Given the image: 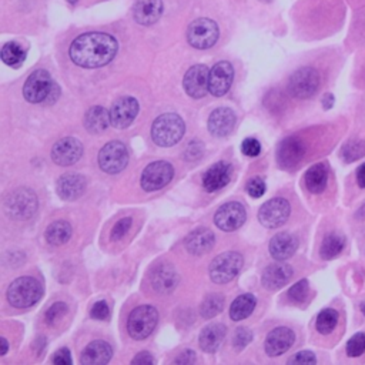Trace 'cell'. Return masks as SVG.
Segmentation results:
<instances>
[{
    "instance_id": "6da1fadb",
    "label": "cell",
    "mask_w": 365,
    "mask_h": 365,
    "mask_svg": "<svg viewBox=\"0 0 365 365\" xmlns=\"http://www.w3.org/2000/svg\"><path fill=\"white\" fill-rule=\"evenodd\" d=\"M117 49V40L107 33H84L72 43L70 59L80 67H101L114 59Z\"/></svg>"
},
{
    "instance_id": "7a4b0ae2",
    "label": "cell",
    "mask_w": 365,
    "mask_h": 365,
    "mask_svg": "<svg viewBox=\"0 0 365 365\" xmlns=\"http://www.w3.org/2000/svg\"><path fill=\"white\" fill-rule=\"evenodd\" d=\"M186 132L183 118L176 113H166L157 117L152 128V137L157 146L170 147L177 145Z\"/></svg>"
},
{
    "instance_id": "3957f363",
    "label": "cell",
    "mask_w": 365,
    "mask_h": 365,
    "mask_svg": "<svg viewBox=\"0 0 365 365\" xmlns=\"http://www.w3.org/2000/svg\"><path fill=\"white\" fill-rule=\"evenodd\" d=\"M43 296L42 284L33 277H21L15 280L8 290V300L16 308L35 305Z\"/></svg>"
},
{
    "instance_id": "277c9868",
    "label": "cell",
    "mask_w": 365,
    "mask_h": 365,
    "mask_svg": "<svg viewBox=\"0 0 365 365\" xmlns=\"http://www.w3.org/2000/svg\"><path fill=\"white\" fill-rule=\"evenodd\" d=\"M38 210V197L30 189H18L5 200V211L15 220H28Z\"/></svg>"
},
{
    "instance_id": "5b68a950",
    "label": "cell",
    "mask_w": 365,
    "mask_h": 365,
    "mask_svg": "<svg viewBox=\"0 0 365 365\" xmlns=\"http://www.w3.org/2000/svg\"><path fill=\"white\" fill-rule=\"evenodd\" d=\"M159 313L152 305H140L135 308L128 321V331L135 339L147 338L156 328Z\"/></svg>"
},
{
    "instance_id": "8992f818",
    "label": "cell",
    "mask_w": 365,
    "mask_h": 365,
    "mask_svg": "<svg viewBox=\"0 0 365 365\" xmlns=\"http://www.w3.org/2000/svg\"><path fill=\"white\" fill-rule=\"evenodd\" d=\"M242 266L241 254L227 252L217 256L210 264V277L215 284H227L235 279Z\"/></svg>"
},
{
    "instance_id": "52a82bcc",
    "label": "cell",
    "mask_w": 365,
    "mask_h": 365,
    "mask_svg": "<svg viewBox=\"0 0 365 365\" xmlns=\"http://www.w3.org/2000/svg\"><path fill=\"white\" fill-rule=\"evenodd\" d=\"M129 163V152L121 142L107 143L99 153V166L104 173L117 174Z\"/></svg>"
},
{
    "instance_id": "ba28073f",
    "label": "cell",
    "mask_w": 365,
    "mask_h": 365,
    "mask_svg": "<svg viewBox=\"0 0 365 365\" xmlns=\"http://www.w3.org/2000/svg\"><path fill=\"white\" fill-rule=\"evenodd\" d=\"M218 26L215 22L201 18L194 21L187 30L189 43L200 50L213 47L218 40Z\"/></svg>"
},
{
    "instance_id": "9c48e42d",
    "label": "cell",
    "mask_w": 365,
    "mask_h": 365,
    "mask_svg": "<svg viewBox=\"0 0 365 365\" xmlns=\"http://www.w3.org/2000/svg\"><path fill=\"white\" fill-rule=\"evenodd\" d=\"M320 74L313 67H303L297 70L288 82V91L297 99H310L320 87Z\"/></svg>"
},
{
    "instance_id": "30bf717a",
    "label": "cell",
    "mask_w": 365,
    "mask_h": 365,
    "mask_svg": "<svg viewBox=\"0 0 365 365\" xmlns=\"http://www.w3.org/2000/svg\"><path fill=\"white\" fill-rule=\"evenodd\" d=\"M174 176V169L167 162H155L149 164L142 174V187L146 191H156L167 186Z\"/></svg>"
},
{
    "instance_id": "8fae6325",
    "label": "cell",
    "mask_w": 365,
    "mask_h": 365,
    "mask_svg": "<svg viewBox=\"0 0 365 365\" xmlns=\"http://www.w3.org/2000/svg\"><path fill=\"white\" fill-rule=\"evenodd\" d=\"M53 83L55 82L52 80L49 72L36 70L28 77L23 87V96L30 103L46 101L53 87Z\"/></svg>"
},
{
    "instance_id": "7c38bea8",
    "label": "cell",
    "mask_w": 365,
    "mask_h": 365,
    "mask_svg": "<svg viewBox=\"0 0 365 365\" xmlns=\"http://www.w3.org/2000/svg\"><path fill=\"white\" fill-rule=\"evenodd\" d=\"M139 114V101L135 97H121L110 108L111 126L116 129L129 128Z\"/></svg>"
},
{
    "instance_id": "4fadbf2b",
    "label": "cell",
    "mask_w": 365,
    "mask_h": 365,
    "mask_svg": "<svg viewBox=\"0 0 365 365\" xmlns=\"http://www.w3.org/2000/svg\"><path fill=\"white\" fill-rule=\"evenodd\" d=\"M290 213L291 207L286 198H273L263 204L259 211V220L267 228H277L288 220Z\"/></svg>"
},
{
    "instance_id": "5bb4252c",
    "label": "cell",
    "mask_w": 365,
    "mask_h": 365,
    "mask_svg": "<svg viewBox=\"0 0 365 365\" xmlns=\"http://www.w3.org/2000/svg\"><path fill=\"white\" fill-rule=\"evenodd\" d=\"M246 217V208L242 207V204L231 201L217 210L214 215V223L223 231H234L245 224Z\"/></svg>"
},
{
    "instance_id": "9a60e30c",
    "label": "cell",
    "mask_w": 365,
    "mask_h": 365,
    "mask_svg": "<svg viewBox=\"0 0 365 365\" xmlns=\"http://www.w3.org/2000/svg\"><path fill=\"white\" fill-rule=\"evenodd\" d=\"M83 155V145L74 137H64L59 140L52 149V160L63 167L73 166Z\"/></svg>"
},
{
    "instance_id": "2e32d148",
    "label": "cell",
    "mask_w": 365,
    "mask_h": 365,
    "mask_svg": "<svg viewBox=\"0 0 365 365\" xmlns=\"http://www.w3.org/2000/svg\"><path fill=\"white\" fill-rule=\"evenodd\" d=\"M208 80H210V72H208L207 66L196 64L186 73L183 86H184L186 93L190 97L201 99L207 94V91H210Z\"/></svg>"
},
{
    "instance_id": "e0dca14e",
    "label": "cell",
    "mask_w": 365,
    "mask_h": 365,
    "mask_svg": "<svg viewBox=\"0 0 365 365\" xmlns=\"http://www.w3.org/2000/svg\"><path fill=\"white\" fill-rule=\"evenodd\" d=\"M305 156V146L297 137L283 140L277 150V162L281 169H294Z\"/></svg>"
},
{
    "instance_id": "ac0fdd59",
    "label": "cell",
    "mask_w": 365,
    "mask_h": 365,
    "mask_svg": "<svg viewBox=\"0 0 365 365\" xmlns=\"http://www.w3.org/2000/svg\"><path fill=\"white\" fill-rule=\"evenodd\" d=\"M234 79V69L228 62H218L210 70V80H208V90L213 96L221 97L228 93L231 83Z\"/></svg>"
},
{
    "instance_id": "d6986e66",
    "label": "cell",
    "mask_w": 365,
    "mask_h": 365,
    "mask_svg": "<svg viewBox=\"0 0 365 365\" xmlns=\"http://www.w3.org/2000/svg\"><path fill=\"white\" fill-rule=\"evenodd\" d=\"M296 341V334L287 327L273 330L266 339V352L270 356H279L287 352Z\"/></svg>"
},
{
    "instance_id": "ffe728a7",
    "label": "cell",
    "mask_w": 365,
    "mask_h": 365,
    "mask_svg": "<svg viewBox=\"0 0 365 365\" xmlns=\"http://www.w3.org/2000/svg\"><path fill=\"white\" fill-rule=\"evenodd\" d=\"M235 125V114L228 107L215 108L208 118V130L215 137H225Z\"/></svg>"
},
{
    "instance_id": "44dd1931",
    "label": "cell",
    "mask_w": 365,
    "mask_h": 365,
    "mask_svg": "<svg viewBox=\"0 0 365 365\" xmlns=\"http://www.w3.org/2000/svg\"><path fill=\"white\" fill-rule=\"evenodd\" d=\"M163 13L162 0H137L133 6V18L142 26L155 25Z\"/></svg>"
},
{
    "instance_id": "7402d4cb",
    "label": "cell",
    "mask_w": 365,
    "mask_h": 365,
    "mask_svg": "<svg viewBox=\"0 0 365 365\" xmlns=\"http://www.w3.org/2000/svg\"><path fill=\"white\" fill-rule=\"evenodd\" d=\"M298 249V240L290 232H279L270 242V253L279 262L288 260Z\"/></svg>"
},
{
    "instance_id": "603a6c76",
    "label": "cell",
    "mask_w": 365,
    "mask_h": 365,
    "mask_svg": "<svg viewBox=\"0 0 365 365\" xmlns=\"http://www.w3.org/2000/svg\"><path fill=\"white\" fill-rule=\"evenodd\" d=\"M150 281H152L153 288L157 293L169 294L176 288V286L179 283V274L176 273L173 266L162 264L153 270Z\"/></svg>"
},
{
    "instance_id": "cb8c5ba5",
    "label": "cell",
    "mask_w": 365,
    "mask_h": 365,
    "mask_svg": "<svg viewBox=\"0 0 365 365\" xmlns=\"http://www.w3.org/2000/svg\"><path fill=\"white\" fill-rule=\"evenodd\" d=\"M231 166L224 163V162H220L214 166H211L204 177H203V186L207 191L213 193V191H217V190H221L223 187H225L228 183H230V179H231Z\"/></svg>"
},
{
    "instance_id": "d4e9b609",
    "label": "cell",
    "mask_w": 365,
    "mask_h": 365,
    "mask_svg": "<svg viewBox=\"0 0 365 365\" xmlns=\"http://www.w3.org/2000/svg\"><path fill=\"white\" fill-rule=\"evenodd\" d=\"M215 242V237L208 228H197L186 238V249L194 256L208 253Z\"/></svg>"
},
{
    "instance_id": "484cf974",
    "label": "cell",
    "mask_w": 365,
    "mask_h": 365,
    "mask_svg": "<svg viewBox=\"0 0 365 365\" xmlns=\"http://www.w3.org/2000/svg\"><path fill=\"white\" fill-rule=\"evenodd\" d=\"M57 194L66 201L77 200L86 190V180L80 174H64L57 181Z\"/></svg>"
},
{
    "instance_id": "4316f807",
    "label": "cell",
    "mask_w": 365,
    "mask_h": 365,
    "mask_svg": "<svg viewBox=\"0 0 365 365\" xmlns=\"http://www.w3.org/2000/svg\"><path fill=\"white\" fill-rule=\"evenodd\" d=\"M293 277V269L288 264H271L262 277V283L267 290H279L284 287Z\"/></svg>"
},
{
    "instance_id": "83f0119b",
    "label": "cell",
    "mask_w": 365,
    "mask_h": 365,
    "mask_svg": "<svg viewBox=\"0 0 365 365\" xmlns=\"http://www.w3.org/2000/svg\"><path fill=\"white\" fill-rule=\"evenodd\" d=\"M113 349L110 344L106 341H93L90 342L83 354H82V364L86 365H104L111 359Z\"/></svg>"
},
{
    "instance_id": "f1b7e54d",
    "label": "cell",
    "mask_w": 365,
    "mask_h": 365,
    "mask_svg": "<svg viewBox=\"0 0 365 365\" xmlns=\"http://www.w3.org/2000/svg\"><path fill=\"white\" fill-rule=\"evenodd\" d=\"M111 125V120H110V113L100 106H94L91 107L84 117V126L86 130L89 133H103L106 132V129Z\"/></svg>"
},
{
    "instance_id": "f546056e",
    "label": "cell",
    "mask_w": 365,
    "mask_h": 365,
    "mask_svg": "<svg viewBox=\"0 0 365 365\" xmlns=\"http://www.w3.org/2000/svg\"><path fill=\"white\" fill-rule=\"evenodd\" d=\"M225 327L223 324H210L200 334V347L206 352H215L225 337Z\"/></svg>"
},
{
    "instance_id": "4dcf8cb0",
    "label": "cell",
    "mask_w": 365,
    "mask_h": 365,
    "mask_svg": "<svg viewBox=\"0 0 365 365\" xmlns=\"http://www.w3.org/2000/svg\"><path fill=\"white\" fill-rule=\"evenodd\" d=\"M305 186L313 194H320L325 190L328 183V170L325 164L318 163L310 167L305 173Z\"/></svg>"
},
{
    "instance_id": "1f68e13d",
    "label": "cell",
    "mask_w": 365,
    "mask_h": 365,
    "mask_svg": "<svg viewBox=\"0 0 365 365\" xmlns=\"http://www.w3.org/2000/svg\"><path fill=\"white\" fill-rule=\"evenodd\" d=\"M256 308V297L253 294H242L237 297L230 307V317L232 321H241L252 315Z\"/></svg>"
},
{
    "instance_id": "d6a6232c",
    "label": "cell",
    "mask_w": 365,
    "mask_h": 365,
    "mask_svg": "<svg viewBox=\"0 0 365 365\" xmlns=\"http://www.w3.org/2000/svg\"><path fill=\"white\" fill-rule=\"evenodd\" d=\"M72 237V225L67 221H55L46 230V241L52 246H62Z\"/></svg>"
},
{
    "instance_id": "836d02e7",
    "label": "cell",
    "mask_w": 365,
    "mask_h": 365,
    "mask_svg": "<svg viewBox=\"0 0 365 365\" xmlns=\"http://www.w3.org/2000/svg\"><path fill=\"white\" fill-rule=\"evenodd\" d=\"M344 247H345L344 237L338 234H328L321 245L320 256L324 260H332L342 253Z\"/></svg>"
},
{
    "instance_id": "e575fe53",
    "label": "cell",
    "mask_w": 365,
    "mask_h": 365,
    "mask_svg": "<svg viewBox=\"0 0 365 365\" xmlns=\"http://www.w3.org/2000/svg\"><path fill=\"white\" fill-rule=\"evenodd\" d=\"M2 60L11 66V67H21L25 60H26V50L15 43V42H11V43H6L2 49Z\"/></svg>"
},
{
    "instance_id": "d590c367",
    "label": "cell",
    "mask_w": 365,
    "mask_h": 365,
    "mask_svg": "<svg viewBox=\"0 0 365 365\" xmlns=\"http://www.w3.org/2000/svg\"><path fill=\"white\" fill-rule=\"evenodd\" d=\"M337 322H338V313L335 310L327 308L318 314L315 327H317L318 332L325 335V334H330L334 331V328L337 327Z\"/></svg>"
},
{
    "instance_id": "8d00e7d4",
    "label": "cell",
    "mask_w": 365,
    "mask_h": 365,
    "mask_svg": "<svg viewBox=\"0 0 365 365\" xmlns=\"http://www.w3.org/2000/svg\"><path fill=\"white\" fill-rule=\"evenodd\" d=\"M223 307H224V298L223 296L220 294H211L208 296L203 304H201V308H200V313L201 315L206 318V320H210L213 317H215L217 314H220L223 311Z\"/></svg>"
},
{
    "instance_id": "74e56055",
    "label": "cell",
    "mask_w": 365,
    "mask_h": 365,
    "mask_svg": "<svg viewBox=\"0 0 365 365\" xmlns=\"http://www.w3.org/2000/svg\"><path fill=\"white\" fill-rule=\"evenodd\" d=\"M365 156V142L351 140L342 147V159L347 163L356 162Z\"/></svg>"
},
{
    "instance_id": "f35d334b",
    "label": "cell",
    "mask_w": 365,
    "mask_h": 365,
    "mask_svg": "<svg viewBox=\"0 0 365 365\" xmlns=\"http://www.w3.org/2000/svg\"><path fill=\"white\" fill-rule=\"evenodd\" d=\"M310 293V284L307 280H301L298 283H296L290 290H288V298L290 301L296 303V304H301L307 300Z\"/></svg>"
},
{
    "instance_id": "ab89813d",
    "label": "cell",
    "mask_w": 365,
    "mask_h": 365,
    "mask_svg": "<svg viewBox=\"0 0 365 365\" xmlns=\"http://www.w3.org/2000/svg\"><path fill=\"white\" fill-rule=\"evenodd\" d=\"M365 352V334L358 332L347 342V354L351 358H356Z\"/></svg>"
},
{
    "instance_id": "60d3db41",
    "label": "cell",
    "mask_w": 365,
    "mask_h": 365,
    "mask_svg": "<svg viewBox=\"0 0 365 365\" xmlns=\"http://www.w3.org/2000/svg\"><path fill=\"white\" fill-rule=\"evenodd\" d=\"M67 313V305L64 303H55L46 313L45 321L49 325H55L57 321H60Z\"/></svg>"
},
{
    "instance_id": "b9f144b4",
    "label": "cell",
    "mask_w": 365,
    "mask_h": 365,
    "mask_svg": "<svg viewBox=\"0 0 365 365\" xmlns=\"http://www.w3.org/2000/svg\"><path fill=\"white\" fill-rule=\"evenodd\" d=\"M132 223H133L132 217H125V218L118 220V221L114 224L113 230H111L110 238H111L113 241H118V240L123 238V237L126 235V232L130 230Z\"/></svg>"
},
{
    "instance_id": "7bdbcfd3",
    "label": "cell",
    "mask_w": 365,
    "mask_h": 365,
    "mask_svg": "<svg viewBox=\"0 0 365 365\" xmlns=\"http://www.w3.org/2000/svg\"><path fill=\"white\" fill-rule=\"evenodd\" d=\"M252 339H253L252 331H250L249 328H246V327H241V328H238V330L235 331L234 338H232V342H234L235 349L240 351V349H242V348H246V347L252 342Z\"/></svg>"
},
{
    "instance_id": "ee69618b",
    "label": "cell",
    "mask_w": 365,
    "mask_h": 365,
    "mask_svg": "<svg viewBox=\"0 0 365 365\" xmlns=\"http://www.w3.org/2000/svg\"><path fill=\"white\" fill-rule=\"evenodd\" d=\"M241 152L249 157H257L262 153V145L256 139H246L241 145Z\"/></svg>"
},
{
    "instance_id": "f6af8a7d",
    "label": "cell",
    "mask_w": 365,
    "mask_h": 365,
    "mask_svg": "<svg viewBox=\"0 0 365 365\" xmlns=\"http://www.w3.org/2000/svg\"><path fill=\"white\" fill-rule=\"evenodd\" d=\"M315 362H317V358L311 351H300L288 359V364H297V365H310Z\"/></svg>"
},
{
    "instance_id": "bcb514c9",
    "label": "cell",
    "mask_w": 365,
    "mask_h": 365,
    "mask_svg": "<svg viewBox=\"0 0 365 365\" xmlns=\"http://www.w3.org/2000/svg\"><path fill=\"white\" fill-rule=\"evenodd\" d=\"M247 193L254 198L262 197L266 193V183L260 177H254L247 184Z\"/></svg>"
},
{
    "instance_id": "7dc6e473",
    "label": "cell",
    "mask_w": 365,
    "mask_h": 365,
    "mask_svg": "<svg viewBox=\"0 0 365 365\" xmlns=\"http://www.w3.org/2000/svg\"><path fill=\"white\" fill-rule=\"evenodd\" d=\"M91 317L94 320H100V321H104L108 318L110 315V310H108V305L106 301H97L93 307H91Z\"/></svg>"
},
{
    "instance_id": "c3c4849f",
    "label": "cell",
    "mask_w": 365,
    "mask_h": 365,
    "mask_svg": "<svg viewBox=\"0 0 365 365\" xmlns=\"http://www.w3.org/2000/svg\"><path fill=\"white\" fill-rule=\"evenodd\" d=\"M53 364L57 365H70L72 364V355L70 351L67 348H62L59 349L55 356H53Z\"/></svg>"
},
{
    "instance_id": "681fc988",
    "label": "cell",
    "mask_w": 365,
    "mask_h": 365,
    "mask_svg": "<svg viewBox=\"0 0 365 365\" xmlns=\"http://www.w3.org/2000/svg\"><path fill=\"white\" fill-rule=\"evenodd\" d=\"M194 362H196V354L190 349L183 351L176 359V364H194Z\"/></svg>"
},
{
    "instance_id": "f907efd6",
    "label": "cell",
    "mask_w": 365,
    "mask_h": 365,
    "mask_svg": "<svg viewBox=\"0 0 365 365\" xmlns=\"http://www.w3.org/2000/svg\"><path fill=\"white\" fill-rule=\"evenodd\" d=\"M132 364H137V365H149V364H155L153 356L149 352H140L133 361Z\"/></svg>"
},
{
    "instance_id": "816d5d0a",
    "label": "cell",
    "mask_w": 365,
    "mask_h": 365,
    "mask_svg": "<svg viewBox=\"0 0 365 365\" xmlns=\"http://www.w3.org/2000/svg\"><path fill=\"white\" fill-rule=\"evenodd\" d=\"M356 183L361 189H365V163H362L356 170Z\"/></svg>"
},
{
    "instance_id": "f5cc1de1",
    "label": "cell",
    "mask_w": 365,
    "mask_h": 365,
    "mask_svg": "<svg viewBox=\"0 0 365 365\" xmlns=\"http://www.w3.org/2000/svg\"><path fill=\"white\" fill-rule=\"evenodd\" d=\"M59 96H60V87L56 84V83H53V87H52V90H50V94H49V97L46 99V103H55L57 99H59Z\"/></svg>"
},
{
    "instance_id": "db71d44e",
    "label": "cell",
    "mask_w": 365,
    "mask_h": 365,
    "mask_svg": "<svg viewBox=\"0 0 365 365\" xmlns=\"http://www.w3.org/2000/svg\"><path fill=\"white\" fill-rule=\"evenodd\" d=\"M334 101H335L334 96H332L331 93H327V94L322 97V107H324L325 110H330V108L334 106Z\"/></svg>"
},
{
    "instance_id": "11a10c76",
    "label": "cell",
    "mask_w": 365,
    "mask_h": 365,
    "mask_svg": "<svg viewBox=\"0 0 365 365\" xmlns=\"http://www.w3.org/2000/svg\"><path fill=\"white\" fill-rule=\"evenodd\" d=\"M0 345H2V355H6V352H8V349H9V342H8V339L6 338H2L0 339Z\"/></svg>"
},
{
    "instance_id": "9f6ffc18",
    "label": "cell",
    "mask_w": 365,
    "mask_h": 365,
    "mask_svg": "<svg viewBox=\"0 0 365 365\" xmlns=\"http://www.w3.org/2000/svg\"><path fill=\"white\" fill-rule=\"evenodd\" d=\"M361 311H362V314L365 315V303H362V305H361Z\"/></svg>"
},
{
    "instance_id": "6f0895ef",
    "label": "cell",
    "mask_w": 365,
    "mask_h": 365,
    "mask_svg": "<svg viewBox=\"0 0 365 365\" xmlns=\"http://www.w3.org/2000/svg\"><path fill=\"white\" fill-rule=\"evenodd\" d=\"M264 2H270V0H264Z\"/></svg>"
}]
</instances>
